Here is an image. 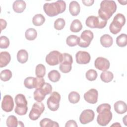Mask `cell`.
Here are the masks:
<instances>
[{
    "mask_svg": "<svg viewBox=\"0 0 127 127\" xmlns=\"http://www.w3.org/2000/svg\"><path fill=\"white\" fill-rule=\"evenodd\" d=\"M111 106L109 104L104 103L98 106L96 109L99 114L97 118V123L101 126H107L112 119V113L111 112Z\"/></svg>",
    "mask_w": 127,
    "mask_h": 127,
    "instance_id": "6da1fadb",
    "label": "cell"
},
{
    "mask_svg": "<svg viewBox=\"0 0 127 127\" xmlns=\"http://www.w3.org/2000/svg\"><path fill=\"white\" fill-rule=\"evenodd\" d=\"M117 5L114 0H103L100 3V8L98 10L99 17L102 19L108 20L115 12Z\"/></svg>",
    "mask_w": 127,
    "mask_h": 127,
    "instance_id": "7a4b0ae2",
    "label": "cell"
},
{
    "mask_svg": "<svg viewBox=\"0 0 127 127\" xmlns=\"http://www.w3.org/2000/svg\"><path fill=\"white\" fill-rule=\"evenodd\" d=\"M66 8V3L64 0H57L55 2L45 3L43 9L45 13L50 17H53L62 13Z\"/></svg>",
    "mask_w": 127,
    "mask_h": 127,
    "instance_id": "3957f363",
    "label": "cell"
},
{
    "mask_svg": "<svg viewBox=\"0 0 127 127\" xmlns=\"http://www.w3.org/2000/svg\"><path fill=\"white\" fill-rule=\"evenodd\" d=\"M125 23L126 18L124 15L122 13L117 14L110 25L109 29L110 32L113 34H118L121 30Z\"/></svg>",
    "mask_w": 127,
    "mask_h": 127,
    "instance_id": "277c9868",
    "label": "cell"
},
{
    "mask_svg": "<svg viewBox=\"0 0 127 127\" xmlns=\"http://www.w3.org/2000/svg\"><path fill=\"white\" fill-rule=\"evenodd\" d=\"M52 91V87L49 83L45 82L44 85L40 88L36 89L34 91V99L38 102H41L47 94H50Z\"/></svg>",
    "mask_w": 127,
    "mask_h": 127,
    "instance_id": "5b68a950",
    "label": "cell"
},
{
    "mask_svg": "<svg viewBox=\"0 0 127 127\" xmlns=\"http://www.w3.org/2000/svg\"><path fill=\"white\" fill-rule=\"evenodd\" d=\"M107 23V20H104L100 18L99 16H89L86 20V25L87 26L91 28H99L102 29L104 28Z\"/></svg>",
    "mask_w": 127,
    "mask_h": 127,
    "instance_id": "8992f818",
    "label": "cell"
},
{
    "mask_svg": "<svg viewBox=\"0 0 127 127\" xmlns=\"http://www.w3.org/2000/svg\"><path fill=\"white\" fill-rule=\"evenodd\" d=\"M62 56V61L60 63L59 69L62 72L66 73L71 70V64L73 62L72 57L68 53H63Z\"/></svg>",
    "mask_w": 127,
    "mask_h": 127,
    "instance_id": "52a82bcc",
    "label": "cell"
},
{
    "mask_svg": "<svg viewBox=\"0 0 127 127\" xmlns=\"http://www.w3.org/2000/svg\"><path fill=\"white\" fill-rule=\"evenodd\" d=\"M94 35L93 32L89 30H85L81 34L79 37L78 45L82 48L88 47L93 39Z\"/></svg>",
    "mask_w": 127,
    "mask_h": 127,
    "instance_id": "ba28073f",
    "label": "cell"
},
{
    "mask_svg": "<svg viewBox=\"0 0 127 127\" xmlns=\"http://www.w3.org/2000/svg\"><path fill=\"white\" fill-rule=\"evenodd\" d=\"M61 95L57 92H53L47 101L48 108L52 111H57L60 106Z\"/></svg>",
    "mask_w": 127,
    "mask_h": 127,
    "instance_id": "9c48e42d",
    "label": "cell"
},
{
    "mask_svg": "<svg viewBox=\"0 0 127 127\" xmlns=\"http://www.w3.org/2000/svg\"><path fill=\"white\" fill-rule=\"evenodd\" d=\"M45 110V106L42 102L35 103L29 113V117L33 121L37 120L43 113Z\"/></svg>",
    "mask_w": 127,
    "mask_h": 127,
    "instance_id": "30bf717a",
    "label": "cell"
},
{
    "mask_svg": "<svg viewBox=\"0 0 127 127\" xmlns=\"http://www.w3.org/2000/svg\"><path fill=\"white\" fill-rule=\"evenodd\" d=\"M62 54L58 51H53L46 56V62L50 65H56L62 61Z\"/></svg>",
    "mask_w": 127,
    "mask_h": 127,
    "instance_id": "8fae6325",
    "label": "cell"
},
{
    "mask_svg": "<svg viewBox=\"0 0 127 127\" xmlns=\"http://www.w3.org/2000/svg\"><path fill=\"white\" fill-rule=\"evenodd\" d=\"M95 114L91 109L84 110L79 116V121L81 124L85 125L92 122L94 118Z\"/></svg>",
    "mask_w": 127,
    "mask_h": 127,
    "instance_id": "7c38bea8",
    "label": "cell"
},
{
    "mask_svg": "<svg viewBox=\"0 0 127 127\" xmlns=\"http://www.w3.org/2000/svg\"><path fill=\"white\" fill-rule=\"evenodd\" d=\"M14 107V102L12 97L9 95L4 96L1 102V108L5 112H10Z\"/></svg>",
    "mask_w": 127,
    "mask_h": 127,
    "instance_id": "4fadbf2b",
    "label": "cell"
},
{
    "mask_svg": "<svg viewBox=\"0 0 127 127\" xmlns=\"http://www.w3.org/2000/svg\"><path fill=\"white\" fill-rule=\"evenodd\" d=\"M76 62L80 64H88L91 59L90 54L85 51H78L75 55Z\"/></svg>",
    "mask_w": 127,
    "mask_h": 127,
    "instance_id": "5bb4252c",
    "label": "cell"
},
{
    "mask_svg": "<svg viewBox=\"0 0 127 127\" xmlns=\"http://www.w3.org/2000/svg\"><path fill=\"white\" fill-rule=\"evenodd\" d=\"M94 65L97 69L104 71L109 68L110 64L107 59L103 57H98L95 61Z\"/></svg>",
    "mask_w": 127,
    "mask_h": 127,
    "instance_id": "9a60e30c",
    "label": "cell"
},
{
    "mask_svg": "<svg viewBox=\"0 0 127 127\" xmlns=\"http://www.w3.org/2000/svg\"><path fill=\"white\" fill-rule=\"evenodd\" d=\"M98 91L94 88L90 89L84 94V100L90 104H95L98 101Z\"/></svg>",
    "mask_w": 127,
    "mask_h": 127,
    "instance_id": "2e32d148",
    "label": "cell"
},
{
    "mask_svg": "<svg viewBox=\"0 0 127 127\" xmlns=\"http://www.w3.org/2000/svg\"><path fill=\"white\" fill-rule=\"evenodd\" d=\"M114 107L116 112L119 114H124L127 111V105L126 103L123 101H117L114 104Z\"/></svg>",
    "mask_w": 127,
    "mask_h": 127,
    "instance_id": "e0dca14e",
    "label": "cell"
},
{
    "mask_svg": "<svg viewBox=\"0 0 127 127\" xmlns=\"http://www.w3.org/2000/svg\"><path fill=\"white\" fill-rule=\"evenodd\" d=\"M26 4L24 0H15L12 5L13 10L18 13H22L25 9Z\"/></svg>",
    "mask_w": 127,
    "mask_h": 127,
    "instance_id": "ac0fdd59",
    "label": "cell"
},
{
    "mask_svg": "<svg viewBox=\"0 0 127 127\" xmlns=\"http://www.w3.org/2000/svg\"><path fill=\"white\" fill-rule=\"evenodd\" d=\"M11 60L10 54L6 51L1 52L0 53V67H3L6 66Z\"/></svg>",
    "mask_w": 127,
    "mask_h": 127,
    "instance_id": "d6986e66",
    "label": "cell"
},
{
    "mask_svg": "<svg viewBox=\"0 0 127 127\" xmlns=\"http://www.w3.org/2000/svg\"><path fill=\"white\" fill-rule=\"evenodd\" d=\"M69 11L71 15L76 16L78 15L80 11V7L78 2L76 1H72L69 5Z\"/></svg>",
    "mask_w": 127,
    "mask_h": 127,
    "instance_id": "ffe728a7",
    "label": "cell"
},
{
    "mask_svg": "<svg viewBox=\"0 0 127 127\" xmlns=\"http://www.w3.org/2000/svg\"><path fill=\"white\" fill-rule=\"evenodd\" d=\"M100 43L102 46L105 48L111 47L113 43V38L109 34H104L100 37Z\"/></svg>",
    "mask_w": 127,
    "mask_h": 127,
    "instance_id": "44dd1931",
    "label": "cell"
},
{
    "mask_svg": "<svg viewBox=\"0 0 127 127\" xmlns=\"http://www.w3.org/2000/svg\"><path fill=\"white\" fill-rule=\"evenodd\" d=\"M28 59V52L24 49H21L18 51L17 54V59L20 64L25 63Z\"/></svg>",
    "mask_w": 127,
    "mask_h": 127,
    "instance_id": "7402d4cb",
    "label": "cell"
},
{
    "mask_svg": "<svg viewBox=\"0 0 127 127\" xmlns=\"http://www.w3.org/2000/svg\"><path fill=\"white\" fill-rule=\"evenodd\" d=\"M40 126L41 127H59V125L56 122L53 121L48 118H44L40 122Z\"/></svg>",
    "mask_w": 127,
    "mask_h": 127,
    "instance_id": "603a6c76",
    "label": "cell"
},
{
    "mask_svg": "<svg viewBox=\"0 0 127 127\" xmlns=\"http://www.w3.org/2000/svg\"><path fill=\"white\" fill-rule=\"evenodd\" d=\"M82 28V25L78 19H74L71 22L70 26V30L72 32L77 33L79 32Z\"/></svg>",
    "mask_w": 127,
    "mask_h": 127,
    "instance_id": "cb8c5ba5",
    "label": "cell"
},
{
    "mask_svg": "<svg viewBox=\"0 0 127 127\" xmlns=\"http://www.w3.org/2000/svg\"><path fill=\"white\" fill-rule=\"evenodd\" d=\"M114 78L113 73L110 71H104L100 75L101 80L104 82L108 83L111 81Z\"/></svg>",
    "mask_w": 127,
    "mask_h": 127,
    "instance_id": "d4e9b609",
    "label": "cell"
},
{
    "mask_svg": "<svg viewBox=\"0 0 127 127\" xmlns=\"http://www.w3.org/2000/svg\"><path fill=\"white\" fill-rule=\"evenodd\" d=\"M45 21V18L41 14H37L35 15L32 18L33 24L35 26H39L43 25Z\"/></svg>",
    "mask_w": 127,
    "mask_h": 127,
    "instance_id": "484cf974",
    "label": "cell"
},
{
    "mask_svg": "<svg viewBox=\"0 0 127 127\" xmlns=\"http://www.w3.org/2000/svg\"><path fill=\"white\" fill-rule=\"evenodd\" d=\"M37 36V31L34 28H29L27 29L25 33V36L27 40L32 41L36 39Z\"/></svg>",
    "mask_w": 127,
    "mask_h": 127,
    "instance_id": "4316f807",
    "label": "cell"
},
{
    "mask_svg": "<svg viewBox=\"0 0 127 127\" xmlns=\"http://www.w3.org/2000/svg\"><path fill=\"white\" fill-rule=\"evenodd\" d=\"M48 76L49 79L51 81L53 82H56L60 79L61 74L58 70H52L48 73Z\"/></svg>",
    "mask_w": 127,
    "mask_h": 127,
    "instance_id": "83f0119b",
    "label": "cell"
},
{
    "mask_svg": "<svg viewBox=\"0 0 127 127\" xmlns=\"http://www.w3.org/2000/svg\"><path fill=\"white\" fill-rule=\"evenodd\" d=\"M116 44L120 47H124L127 44V35L126 34H121L116 38Z\"/></svg>",
    "mask_w": 127,
    "mask_h": 127,
    "instance_id": "f1b7e54d",
    "label": "cell"
},
{
    "mask_svg": "<svg viewBox=\"0 0 127 127\" xmlns=\"http://www.w3.org/2000/svg\"><path fill=\"white\" fill-rule=\"evenodd\" d=\"M79 37L74 35H71L68 36L66 40V43L69 47H74L78 45Z\"/></svg>",
    "mask_w": 127,
    "mask_h": 127,
    "instance_id": "f546056e",
    "label": "cell"
},
{
    "mask_svg": "<svg viewBox=\"0 0 127 127\" xmlns=\"http://www.w3.org/2000/svg\"><path fill=\"white\" fill-rule=\"evenodd\" d=\"M15 102L16 106H27V101L25 96L22 94H17L15 97Z\"/></svg>",
    "mask_w": 127,
    "mask_h": 127,
    "instance_id": "4dcf8cb0",
    "label": "cell"
},
{
    "mask_svg": "<svg viewBox=\"0 0 127 127\" xmlns=\"http://www.w3.org/2000/svg\"><path fill=\"white\" fill-rule=\"evenodd\" d=\"M35 74L38 77H43L46 74V68L42 64H39L36 67Z\"/></svg>",
    "mask_w": 127,
    "mask_h": 127,
    "instance_id": "1f68e13d",
    "label": "cell"
},
{
    "mask_svg": "<svg viewBox=\"0 0 127 127\" xmlns=\"http://www.w3.org/2000/svg\"><path fill=\"white\" fill-rule=\"evenodd\" d=\"M69 101L72 104L77 103L80 100V95L78 93L75 91H72L69 93L68 96Z\"/></svg>",
    "mask_w": 127,
    "mask_h": 127,
    "instance_id": "d6a6232c",
    "label": "cell"
},
{
    "mask_svg": "<svg viewBox=\"0 0 127 127\" xmlns=\"http://www.w3.org/2000/svg\"><path fill=\"white\" fill-rule=\"evenodd\" d=\"M12 72L9 69H4L0 73V79L3 81H8L12 77Z\"/></svg>",
    "mask_w": 127,
    "mask_h": 127,
    "instance_id": "836d02e7",
    "label": "cell"
},
{
    "mask_svg": "<svg viewBox=\"0 0 127 127\" xmlns=\"http://www.w3.org/2000/svg\"><path fill=\"white\" fill-rule=\"evenodd\" d=\"M6 126L8 127H18V122L17 118L14 116H9L6 120Z\"/></svg>",
    "mask_w": 127,
    "mask_h": 127,
    "instance_id": "e575fe53",
    "label": "cell"
},
{
    "mask_svg": "<svg viewBox=\"0 0 127 127\" xmlns=\"http://www.w3.org/2000/svg\"><path fill=\"white\" fill-rule=\"evenodd\" d=\"M97 71L93 69H90L88 70L85 74L86 78L89 81H94L96 80L97 77Z\"/></svg>",
    "mask_w": 127,
    "mask_h": 127,
    "instance_id": "d590c367",
    "label": "cell"
},
{
    "mask_svg": "<svg viewBox=\"0 0 127 127\" xmlns=\"http://www.w3.org/2000/svg\"><path fill=\"white\" fill-rule=\"evenodd\" d=\"M65 24V22L63 18H59L56 19L54 22V28L58 30H62Z\"/></svg>",
    "mask_w": 127,
    "mask_h": 127,
    "instance_id": "8d00e7d4",
    "label": "cell"
},
{
    "mask_svg": "<svg viewBox=\"0 0 127 127\" xmlns=\"http://www.w3.org/2000/svg\"><path fill=\"white\" fill-rule=\"evenodd\" d=\"M27 111L28 107L27 106H16L14 109L15 113L19 116L25 115Z\"/></svg>",
    "mask_w": 127,
    "mask_h": 127,
    "instance_id": "74e56055",
    "label": "cell"
},
{
    "mask_svg": "<svg viewBox=\"0 0 127 127\" xmlns=\"http://www.w3.org/2000/svg\"><path fill=\"white\" fill-rule=\"evenodd\" d=\"M45 82L43 77H34V88L38 89L42 88L45 84Z\"/></svg>",
    "mask_w": 127,
    "mask_h": 127,
    "instance_id": "f35d334b",
    "label": "cell"
},
{
    "mask_svg": "<svg viewBox=\"0 0 127 127\" xmlns=\"http://www.w3.org/2000/svg\"><path fill=\"white\" fill-rule=\"evenodd\" d=\"M34 77H27L24 81V85L25 87L28 89L34 88Z\"/></svg>",
    "mask_w": 127,
    "mask_h": 127,
    "instance_id": "ab89813d",
    "label": "cell"
},
{
    "mask_svg": "<svg viewBox=\"0 0 127 127\" xmlns=\"http://www.w3.org/2000/svg\"><path fill=\"white\" fill-rule=\"evenodd\" d=\"M9 45V40L5 36H1L0 37V48L1 49H6Z\"/></svg>",
    "mask_w": 127,
    "mask_h": 127,
    "instance_id": "60d3db41",
    "label": "cell"
},
{
    "mask_svg": "<svg viewBox=\"0 0 127 127\" xmlns=\"http://www.w3.org/2000/svg\"><path fill=\"white\" fill-rule=\"evenodd\" d=\"M65 127H77V125L76 123V122L74 120H69L68 121L65 125Z\"/></svg>",
    "mask_w": 127,
    "mask_h": 127,
    "instance_id": "b9f144b4",
    "label": "cell"
},
{
    "mask_svg": "<svg viewBox=\"0 0 127 127\" xmlns=\"http://www.w3.org/2000/svg\"><path fill=\"white\" fill-rule=\"evenodd\" d=\"M82 3L86 6H91L92 5L94 2V0H82Z\"/></svg>",
    "mask_w": 127,
    "mask_h": 127,
    "instance_id": "7bdbcfd3",
    "label": "cell"
},
{
    "mask_svg": "<svg viewBox=\"0 0 127 127\" xmlns=\"http://www.w3.org/2000/svg\"><path fill=\"white\" fill-rule=\"evenodd\" d=\"M0 26H1V30H2L3 29H5L6 25H7V23L6 21L3 19H0Z\"/></svg>",
    "mask_w": 127,
    "mask_h": 127,
    "instance_id": "ee69618b",
    "label": "cell"
},
{
    "mask_svg": "<svg viewBox=\"0 0 127 127\" xmlns=\"http://www.w3.org/2000/svg\"><path fill=\"white\" fill-rule=\"evenodd\" d=\"M20 126V127H24V125L23 124V123L21 121H18V127Z\"/></svg>",
    "mask_w": 127,
    "mask_h": 127,
    "instance_id": "f6af8a7d",
    "label": "cell"
},
{
    "mask_svg": "<svg viewBox=\"0 0 127 127\" xmlns=\"http://www.w3.org/2000/svg\"><path fill=\"white\" fill-rule=\"evenodd\" d=\"M118 126V127H121V125L120 124H119L118 123H116V124H114L113 125H112L111 126Z\"/></svg>",
    "mask_w": 127,
    "mask_h": 127,
    "instance_id": "bcb514c9",
    "label": "cell"
}]
</instances>
